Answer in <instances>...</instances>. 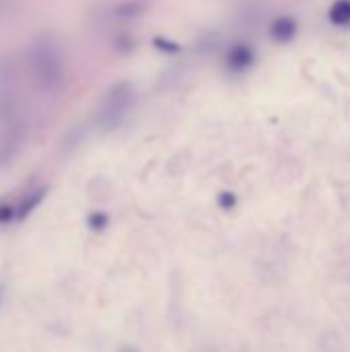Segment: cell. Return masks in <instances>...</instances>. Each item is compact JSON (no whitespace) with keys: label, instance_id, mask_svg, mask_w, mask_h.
Here are the masks:
<instances>
[{"label":"cell","instance_id":"8992f818","mask_svg":"<svg viewBox=\"0 0 350 352\" xmlns=\"http://www.w3.org/2000/svg\"><path fill=\"white\" fill-rule=\"evenodd\" d=\"M330 21L336 23V25H344L350 23V0H340L336 2L332 8H330Z\"/></svg>","mask_w":350,"mask_h":352},{"label":"cell","instance_id":"7a4b0ae2","mask_svg":"<svg viewBox=\"0 0 350 352\" xmlns=\"http://www.w3.org/2000/svg\"><path fill=\"white\" fill-rule=\"evenodd\" d=\"M29 68L43 91H56L64 80V54L54 35H39L29 45Z\"/></svg>","mask_w":350,"mask_h":352},{"label":"cell","instance_id":"3957f363","mask_svg":"<svg viewBox=\"0 0 350 352\" xmlns=\"http://www.w3.org/2000/svg\"><path fill=\"white\" fill-rule=\"evenodd\" d=\"M130 105H132V87H130V82H126V80L116 82L113 87H109L105 91V95L99 101L97 118H95L97 126L101 130H113L124 120Z\"/></svg>","mask_w":350,"mask_h":352},{"label":"cell","instance_id":"277c9868","mask_svg":"<svg viewBox=\"0 0 350 352\" xmlns=\"http://www.w3.org/2000/svg\"><path fill=\"white\" fill-rule=\"evenodd\" d=\"M295 31H297V25H295V21H293V19H289V16H281V19H276V21H274V25L270 27L272 37H274V39H278V41H289V39L295 35Z\"/></svg>","mask_w":350,"mask_h":352},{"label":"cell","instance_id":"6da1fadb","mask_svg":"<svg viewBox=\"0 0 350 352\" xmlns=\"http://www.w3.org/2000/svg\"><path fill=\"white\" fill-rule=\"evenodd\" d=\"M25 122L21 113V91L14 68L0 64V163H8L21 148Z\"/></svg>","mask_w":350,"mask_h":352},{"label":"cell","instance_id":"5b68a950","mask_svg":"<svg viewBox=\"0 0 350 352\" xmlns=\"http://www.w3.org/2000/svg\"><path fill=\"white\" fill-rule=\"evenodd\" d=\"M252 60H254V54H252V50L250 47H245V45H237V47H233L231 50V54H229V66L233 68V70H245L250 64H252Z\"/></svg>","mask_w":350,"mask_h":352}]
</instances>
